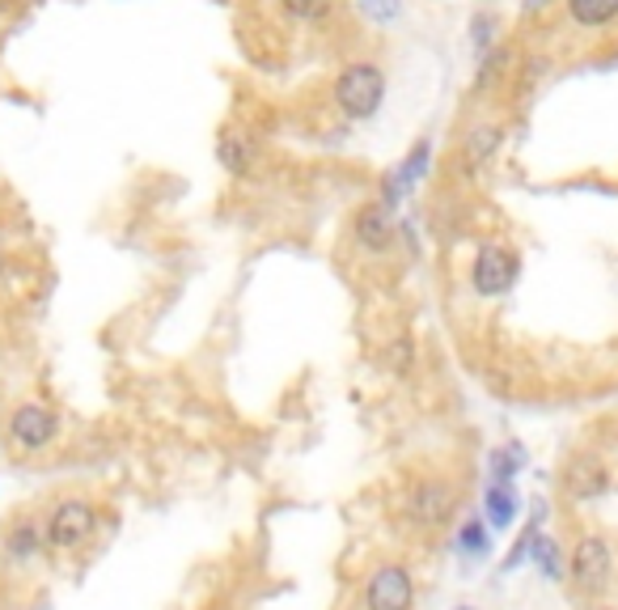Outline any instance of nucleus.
<instances>
[{"mask_svg": "<svg viewBox=\"0 0 618 610\" xmlns=\"http://www.w3.org/2000/svg\"><path fill=\"white\" fill-rule=\"evenodd\" d=\"M43 547H47V543H43V526H39L34 518H13V522L4 526V555H9L13 564H30Z\"/></svg>", "mask_w": 618, "mask_h": 610, "instance_id": "9", "label": "nucleus"}, {"mask_svg": "<svg viewBox=\"0 0 618 610\" xmlns=\"http://www.w3.org/2000/svg\"><path fill=\"white\" fill-rule=\"evenodd\" d=\"M390 238H394V225H390V208L386 204H373V208H365L360 217H356V247L360 250H386L390 247Z\"/></svg>", "mask_w": 618, "mask_h": 610, "instance_id": "11", "label": "nucleus"}, {"mask_svg": "<svg viewBox=\"0 0 618 610\" xmlns=\"http://www.w3.org/2000/svg\"><path fill=\"white\" fill-rule=\"evenodd\" d=\"M560 483H564V492L572 500H597L610 488V471H606V462L597 454H576L560 475Z\"/></svg>", "mask_w": 618, "mask_h": 610, "instance_id": "8", "label": "nucleus"}, {"mask_svg": "<svg viewBox=\"0 0 618 610\" xmlns=\"http://www.w3.org/2000/svg\"><path fill=\"white\" fill-rule=\"evenodd\" d=\"M534 559L551 581H560V573H564V568H560V547H555V538H546V534L534 538Z\"/></svg>", "mask_w": 618, "mask_h": 610, "instance_id": "16", "label": "nucleus"}, {"mask_svg": "<svg viewBox=\"0 0 618 610\" xmlns=\"http://www.w3.org/2000/svg\"><path fill=\"white\" fill-rule=\"evenodd\" d=\"M280 4H284V13H293L301 22H318V18L330 13L335 0H280Z\"/></svg>", "mask_w": 618, "mask_h": 610, "instance_id": "17", "label": "nucleus"}, {"mask_svg": "<svg viewBox=\"0 0 618 610\" xmlns=\"http://www.w3.org/2000/svg\"><path fill=\"white\" fill-rule=\"evenodd\" d=\"M254 153H259V149H254L250 132H242V128H225L220 140H216V162L229 170V174H250Z\"/></svg>", "mask_w": 618, "mask_h": 610, "instance_id": "10", "label": "nucleus"}, {"mask_svg": "<svg viewBox=\"0 0 618 610\" xmlns=\"http://www.w3.org/2000/svg\"><path fill=\"white\" fill-rule=\"evenodd\" d=\"M512 492H509V483H491L487 488V518H491V526H509L512 522Z\"/></svg>", "mask_w": 618, "mask_h": 610, "instance_id": "15", "label": "nucleus"}, {"mask_svg": "<svg viewBox=\"0 0 618 610\" xmlns=\"http://www.w3.org/2000/svg\"><path fill=\"white\" fill-rule=\"evenodd\" d=\"M0 4H9V0H0Z\"/></svg>", "mask_w": 618, "mask_h": 610, "instance_id": "22", "label": "nucleus"}, {"mask_svg": "<svg viewBox=\"0 0 618 610\" xmlns=\"http://www.w3.org/2000/svg\"><path fill=\"white\" fill-rule=\"evenodd\" d=\"M424 166H429V144L411 149V157H406L403 166H399V174L390 178V192H386V208H394V199H399L406 187H415V178L424 174Z\"/></svg>", "mask_w": 618, "mask_h": 610, "instance_id": "12", "label": "nucleus"}, {"mask_svg": "<svg viewBox=\"0 0 618 610\" xmlns=\"http://www.w3.org/2000/svg\"><path fill=\"white\" fill-rule=\"evenodd\" d=\"M487 543H484V522H470V526L462 530V552L466 555H479Z\"/></svg>", "mask_w": 618, "mask_h": 610, "instance_id": "19", "label": "nucleus"}, {"mask_svg": "<svg viewBox=\"0 0 618 610\" xmlns=\"http://www.w3.org/2000/svg\"><path fill=\"white\" fill-rule=\"evenodd\" d=\"M457 610H470V607H457Z\"/></svg>", "mask_w": 618, "mask_h": 610, "instance_id": "21", "label": "nucleus"}, {"mask_svg": "<svg viewBox=\"0 0 618 610\" xmlns=\"http://www.w3.org/2000/svg\"><path fill=\"white\" fill-rule=\"evenodd\" d=\"M567 577L576 585V593L585 598H601L615 585V552L601 534H585L572 555H567Z\"/></svg>", "mask_w": 618, "mask_h": 610, "instance_id": "2", "label": "nucleus"}, {"mask_svg": "<svg viewBox=\"0 0 618 610\" xmlns=\"http://www.w3.org/2000/svg\"><path fill=\"white\" fill-rule=\"evenodd\" d=\"M567 9L581 26H606L618 18V0H567Z\"/></svg>", "mask_w": 618, "mask_h": 610, "instance_id": "13", "label": "nucleus"}, {"mask_svg": "<svg viewBox=\"0 0 618 610\" xmlns=\"http://www.w3.org/2000/svg\"><path fill=\"white\" fill-rule=\"evenodd\" d=\"M365 610H415V577L411 568L399 564V559H386L377 564L365 581V593H360Z\"/></svg>", "mask_w": 618, "mask_h": 610, "instance_id": "6", "label": "nucleus"}, {"mask_svg": "<svg viewBox=\"0 0 618 610\" xmlns=\"http://www.w3.org/2000/svg\"><path fill=\"white\" fill-rule=\"evenodd\" d=\"M386 98V77L377 64H348L335 81V102L348 119H369Z\"/></svg>", "mask_w": 618, "mask_h": 610, "instance_id": "5", "label": "nucleus"}, {"mask_svg": "<svg viewBox=\"0 0 618 610\" xmlns=\"http://www.w3.org/2000/svg\"><path fill=\"white\" fill-rule=\"evenodd\" d=\"M517 272H521V263H517V254L509 247H484L479 259H475L470 280H475L479 297H500V293H509L517 284Z\"/></svg>", "mask_w": 618, "mask_h": 610, "instance_id": "7", "label": "nucleus"}, {"mask_svg": "<svg viewBox=\"0 0 618 610\" xmlns=\"http://www.w3.org/2000/svg\"><path fill=\"white\" fill-rule=\"evenodd\" d=\"M356 4H360L365 18H373V22H381V26L394 22V18L403 13V0H356Z\"/></svg>", "mask_w": 618, "mask_h": 610, "instance_id": "18", "label": "nucleus"}, {"mask_svg": "<svg viewBox=\"0 0 618 610\" xmlns=\"http://www.w3.org/2000/svg\"><path fill=\"white\" fill-rule=\"evenodd\" d=\"M496 149H500V128H487V123H479V128L466 137V162H470V166H484Z\"/></svg>", "mask_w": 618, "mask_h": 610, "instance_id": "14", "label": "nucleus"}, {"mask_svg": "<svg viewBox=\"0 0 618 610\" xmlns=\"http://www.w3.org/2000/svg\"><path fill=\"white\" fill-rule=\"evenodd\" d=\"M98 530V509L85 497H64L43 522V543L52 552H77Z\"/></svg>", "mask_w": 618, "mask_h": 610, "instance_id": "3", "label": "nucleus"}, {"mask_svg": "<svg viewBox=\"0 0 618 610\" xmlns=\"http://www.w3.org/2000/svg\"><path fill=\"white\" fill-rule=\"evenodd\" d=\"M406 518L420 530H441L454 522V513L462 509V492L457 483L441 479V475H420L411 488H406Z\"/></svg>", "mask_w": 618, "mask_h": 610, "instance_id": "1", "label": "nucleus"}, {"mask_svg": "<svg viewBox=\"0 0 618 610\" xmlns=\"http://www.w3.org/2000/svg\"><path fill=\"white\" fill-rule=\"evenodd\" d=\"M4 433H9L13 454H43V449H52L55 437H59V416H55V407H47V403L26 399V403L13 407Z\"/></svg>", "mask_w": 618, "mask_h": 610, "instance_id": "4", "label": "nucleus"}, {"mask_svg": "<svg viewBox=\"0 0 618 610\" xmlns=\"http://www.w3.org/2000/svg\"><path fill=\"white\" fill-rule=\"evenodd\" d=\"M593 610H618V607H593Z\"/></svg>", "mask_w": 618, "mask_h": 610, "instance_id": "20", "label": "nucleus"}]
</instances>
